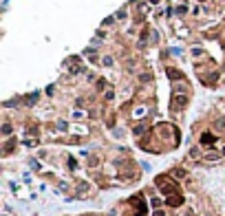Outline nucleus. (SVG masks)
Returning a JSON list of instances; mask_svg holds the SVG:
<instances>
[{
	"label": "nucleus",
	"instance_id": "obj_1",
	"mask_svg": "<svg viewBox=\"0 0 225 216\" xmlns=\"http://www.w3.org/2000/svg\"><path fill=\"white\" fill-rule=\"evenodd\" d=\"M185 101H188V99H185L183 95H179V97H175V106H179V108H183V106H185Z\"/></svg>",
	"mask_w": 225,
	"mask_h": 216
},
{
	"label": "nucleus",
	"instance_id": "obj_2",
	"mask_svg": "<svg viewBox=\"0 0 225 216\" xmlns=\"http://www.w3.org/2000/svg\"><path fill=\"white\" fill-rule=\"evenodd\" d=\"M201 141H203V143H214V135H210V132H205V135L201 137Z\"/></svg>",
	"mask_w": 225,
	"mask_h": 216
},
{
	"label": "nucleus",
	"instance_id": "obj_3",
	"mask_svg": "<svg viewBox=\"0 0 225 216\" xmlns=\"http://www.w3.org/2000/svg\"><path fill=\"white\" fill-rule=\"evenodd\" d=\"M216 128H225V119H219V121H216Z\"/></svg>",
	"mask_w": 225,
	"mask_h": 216
},
{
	"label": "nucleus",
	"instance_id": "obj_4",
	"mask_svg": "<svg viewBox=\"0 0 225 216\" xmlns=\"http://www.w3.org/2000/svg\"><path fill=\"white\" fill-rule=\"evenodd\" d=\"M223 154H225V148H223Z\"/></svg>",
	"mask_w": 225,
	"mask_h": 216
}]
</instances>
